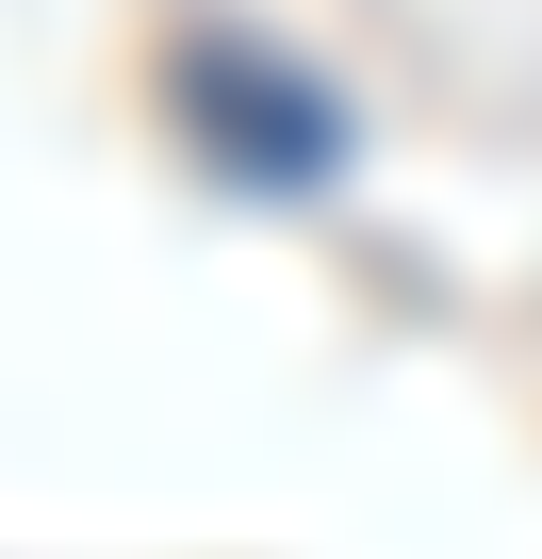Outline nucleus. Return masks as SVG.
<instances>
[{"mask_svg":"<svg viewBox=\"0 0 542 559\" xmlns=\"http://www.w3.org/2000/svg\"><path fill=\"white\" fill-rule=\"evenodd\" d=\"M165 99L214 132V165H246V181H329V99L297 83V67H263V50H230V34H197L181 67H165Z\"/></svg>","mask_w":542,"mask_h":559,"instance_id":"1","label":"nucleus"}]
</instances>
